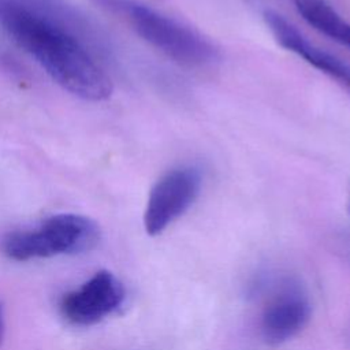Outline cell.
Listing matches in <instances>:
<instances>
[{
	"instance_id": "cell-2",
	"label": "cell",
	"mask_w": 350,
	"mask_h": 350,
	"mask_svg": "<svg viewBox=\"0 0 350 350\" xmlns=\"http://www.w3.org/2000/svg\"><path fill=\"white\" fill-rule=\"evenodd\" d=\"M100 7L123 18L149 45L178 64L202 67L217 57V49L189 26L137 0H94Z\"/></svg>"
},
{
	"instance_id": "cell-10",
	"label": "cell",
	"mask_w": 350,
	"mask_h": 350,
	"mask_svg": "<svg viewBox=\"0 0 350 350\" xmlns=\"http://www.w3.org/2000/svg\"><path fill=\"white\" fill-rule=\"evenodd\" d=\"M349 212H350V197H349Z\"/></svg>"
},
{
	"instance_id": "cell-4",
	"label": "cell",
	"mask_w": 350,
	"mask_h": 350,
	"mask_svg": "<svg viewBox=\"0 0 350 350\" xmlns=\"http://www.w3.org/2000/svg\"><path fill=\"white\" fill-rule=\"evenodd\" d=\"M201 174L194 167H178L165 172L150 189L145 212V231L154 237L179 219L197 200Z\"/></svg>"
},
{
	"instance_id": "cell-5",
	"label": "cell",
	"mask_w": 350,
	"mask_h": 350,
	"mask_svg": "<svg viewBox=\"0 0 350 350\" xmlns=\"http://www.w3.org/2000/svg\"><path fill=\"white\" fill-rule=\"evenodd\" d=\"M126 298L123 283L109 271H98L60 301L63 317L75 325H92L116 312Z\"/></svg>"
},
{
	"instance_id": "cell-3",
	"label": "cell",
	"mask_w": 350,
	"mask_h": 350,
	"mask_svg": "<svg viewBox=\"0 0 350 350\" xmlns=\"http://www.w3.org/2000/svg\"><path fill=\"white\" fill-rule=\"evenodd\" d=\"M100 227L77 213H59L34 227L8 232L1 242L3 253L18 261L78 254L92 250L100 241Z\"/></svg>"
},
{
	"instance_id": "cell-8",
	"label": "cell",
	"mask_w": 350,
	"mask_h": 350,
	"mask_svg": "<svg viewBox=\"0 0 350 350\" xmlns=\"http://www.w3.org/2000/svg\"><path fill=\"white\" fill-rule=\"evenodd\" d=\"M306 23L328 38L350 48V22L327 0H291Z\"/></svg>"
},
{
	"instance_id": "cell-7",
	"label": "cell",
	"mask_w": 350,
	"mask_h": 350,
	"mask_svg": "<svg viewBox=\"0 0 350 350\" xmlns=\"http://www.w3.org/2000/svg\"><path fill=\"white\" fill-rule=\"evenodd\" d=\"M264 22L276 42L284 49L302 57L306 63L335 79L350 92V64L310 44L302 33L280 14L267 10L262 14Z\"/></svg>"
},
{
	"instance_id": "cell-1",
	"label": "cell",
	"mask_w": 350,
	"mask_h": 350,
	"mask_svg": "<svg viewBox=\"0 0 350 350\" xmlns=\"http://www.w3.org/2000/svg\"><path fill=\"white\" fill-rule=\"evenodd\" d=\"M0 27L71 94L103 101L112 81L79 37V22L55 0H0Z\"/></svg>"
},
{
	"instance_id": "cell-9",
	"label": "cell",
	"mask_w": 350,
	"mask_h": 350,
	"mask_svg": "<svg viewBox=\"0 0 350 350\" xmlns=\"http://www.w3.org/2000/svg\"><path fill=\"white\" fill-rule=\"evenodd\" d=\"M4 329H5V323H4V312H3V306L0 305V343L3 340L4 336Z\"/></svg>"
},
{
	"instance_id": "cell-6",
	"label": "cell",
	"mask_w": 350,
	"mask_h": 350,
	"mask_svg": "<svg viewBox=\"0 0 350 350\" xmlns=\"http://www.w3.org/2000/svg\"><path fill=\"white\" fill-rule=\"evenodd\" d=\"M308 295L295 284L280 286L269 297L260 317V332L268 345H282L298 335L310 319Z\"/></svg>"
}]
</instances>
